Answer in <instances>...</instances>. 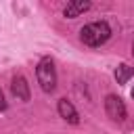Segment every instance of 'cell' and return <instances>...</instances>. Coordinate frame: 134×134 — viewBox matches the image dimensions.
<instances>
[{"mask_svg": "<svg viewBox=\"0 0 134 134\" xmlns=\"http://www.w3.org/2000/svg\"><path fill=\"white\" fill-rule=\"evenodd\" d=\"M10 90H13V94H15L19 100H23V103H27V100L31 98L29 84H27L25 75H21V73H17V75L13 77V82H10Z\"/></svg>", "mask_w": 134, "mask_h": 134, "instance_id": "5", "label": "cell"}, {"mask_svg": "<svg viewBox=\"0 0 134 134\" xmlns=\"http://www.w3.org/2000/svg\"><path fill=\"white\" fill-rule=\"evenodd\" d=\"M113 75H115V82H117V84L126 86V84L130 82V77H134V67H132V65H128V63H121V65H117V67H115Z\"/></svg>", "mask_w": 134, "mask_h": 134, "instance_id": "7", "label": "cell"}, {"mask_svg": "<svg viewBox=\"0 0 134 134\" xmlns=\"http://www.w3.org/2000/svg\"><path fill=\"white\" fill-rule=\"evenodd\" d=\"M0 111H6V100H4V92L0 88Z\"/></svg>", "mask_w": 134, "mask_h": 134, "instance_id": "8", "label": "cell"}, {"mask_svg": "<svg viewBox=\"0 0 134 134\" xmlns=\"http://www.w3.org/2000/svg\"><path fill=\"white\" fill-rule=\"evenodd\" d=\"M111 38V27L107 21H92L88 25H84L80 29V40L86 44V46H103L107 40Z\"/></svg>", "mask_w": 134, "mask_h": 134, "instance_id": "1", "label": "cell"}, {"mask_svg": "<svg viewBox=\"0 0 134 134\" xmlns=\"http://www.w3.org/2000/svg\"><path fill=\"white\" fill-rule=\"evenodd\" d=\"M132 98H134V88H132Z\"/></svg>", "mask_w": 134, "mask_h": 134, "instance_id": "10", "label": "cell"}, {"mask_svg": "<svg viewBox=\"0 0 134 134\" xmlns=\"http://www.w3.org/2000/svg\"><path fill=\"white\" fill-rule=\"evenodd\" d=\"M57 111H59V115H61L67 124H73V126L80 124V113H77V109L73 107L71 100H67V98H59V103H57Z\"/></svg>", "mask_w": 134, "mask_h": 134, "instance_id": "4", "label": "cell"}, {"mask_svg": "<svg viewBox=\"0 0 134 134\" xmlns=\"http://www.w3.org/2000/svg\"><path fill=\"white\" fill-rule=\"evenodd\" d=\"M105 113L109 119L113 121H124L128 117V109H126V103L117 96V94H107L105 96Z\"/></svg>", "mask_w": 134, "mask_h": 134, "instance_id": "3", "label": "cell"}, {"mask_svg": "<svg viewBox=\"0 0 134 134\" xmlns=\"http://www.w3.org/2000/svg\"><path fill=\"white\" fill-rule=\"evenodd\" d=\"M132 57H134V40H132Z\"/></svg>", "mask_w": 134, "mask_h": 134, "instance_id": "9", "label": "cell"}, {"mask_svg": "<svg viewBox=\"0 0 134 134\" xmlns=\"http://www.w3.org/2000/svg\"><path fill=\"white\" fill-rule=\"evenodd\" d=\"M90 8H92V2H88V0H71V2L65 4L63 15H65L67 19H75V17H80L82 13L90 10Z\"/></svg>", "mask_w": 134, "mask_h": 134, "instance_id": "6", "label": "cell"}, {"mask_svg": "<svg viewBox=\"0 0 134 134\" xmlns=\"http://www.w3.org/2000/svg\"><path fill=\"white\" fill-rule=\"evenodd\" d=\"M36 77H38L40 88L46 94H52L57 90V69H54V63L50 57L40 59V63L36 65Z\"/></svg>", "mask_w": 134, "mask_h": 134, "instance_id": "2", "label": "cell"}]
</instances>
